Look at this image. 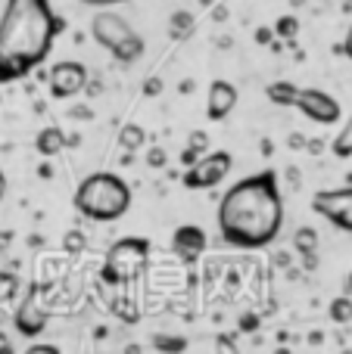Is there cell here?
<instances>
[{
  "label": "cell",
  "mask_w": 352,
  "mask_h": 354,
  "mask_svg": "<svg viewBox=\"0 0 352 354\" xmlns=\"http://www.w3.org/2000/svg\"><path fill=\"white\" fill-rule=\"evenodd\" d=\"M343 53H346L349 59H352V25L346 28V37H343Z\"/></svg>",
  "instance_id": "obj_33"
},
{
  "label": "cell",
  "mask_w": 352,
  "mask_h": 354,
  "mask_svg": "<svg viewBox=\"0 0 352 354\" xmlns=\"http://www.w3.org/2000/svg\"><path fill=\"white\" fill-rule=\"evenodd\" d=\"M62 28L66 22L50 0H6L0 12V84L41 68Z\"/></svg>",
  "instance_id": "obj_2"
},
{
  "label": "cell",
  "mask_w": 352,
  "mask_h": 354,
  "mask_svg": "<svg viewBox=\"0 0 352 354\" xmlns=\"http://www.w3.org/2000/svg\"><path fill=\"white\" fill-rule=\"evenodd\" d=\"M312 212L322 214L324 221H331L337 230L352 233V187L318 189L312 196Z\"/></svg>",
  "instance_id": "obj_8"
},
{
  "label": "cell",
  "mask_w": 352,
  "mask_h": 354,
  "mask_svg": "<svg viewBox=\"0 0 352 354\" xmlns=\"http://www.w3.org/2000/svg\"><path fill=\"white\" fill-rule=\"evenodd\" d=\"M293 109H299L309 122H315V124H337L343 118L340 100L331 97V93L322 91V87H303Z\"/></svg>",
  "instance_id": "obj_9"
},
{
  "label": "cell",
  "mask_w": 352,
  "mask_h": 354,
  "mask_svg": "<svg viewBox=\"0 0 352 354\" xmlns=\"http://www.w3.org/2000/svg\"><path fill=\"white\" fill-rule=\"evenodd\" d=\"M25 354H62L56 345H44V342H37V345H28L25 348Z\"/></svg>",
  "instance_id": "obj_30"
},
{
  "label": "cell",
  "mask_w": 352,
  "mask_h": 354,
  "mask_svg": "<svg viewBox=\"0 0 352 354\" xmlns=\"http://www.w3.org/2000/svg\"><path fill=\"white\" fill-rule=\"evenodd\" d=\"M215 224L222 243L234 249H268L284 227V196L278 187V174L259 171L231 183L218 202Z\"/></svg>",
  "instance_id": "obj_1"
},
{
  "label": "cell",
  "mask_w": 352,
  "mask_h": 354,
  "mask_svg": "<svg viewBox=\"0 0 352 354\" xmlns=\"http://www.w3.org/2000/svg\"><path fill=\"white\" fill-rule=\"evenodd\" d=\"M231 168H234V156L228 149H212V153L200 156L197 165H191L181 174V183L187 189H215L218 183H225Z\"/></svg>",
  "instance_id": "obj_6"
},
{
  "label": "cell",
  "mask_w": 352,
  "mask_h": 354,
  "mask_svg": "<svg viewBox=\"0 0 352 354\" xmlns=\"http://www.w3.org/2000/svg\"><path fill=\"white\" fill-rule=\"evenodd\" d=\"M215 354H240V348H237L234 336H228V333H218L215 336Z\"/></svg>",
  "instance_id": "obj_23"
},
{
  "label": "cell",
  "mask_w": 352,
  "mask_h": 354,
  "mask_svg": "<svg viewBox=\"0 0 352 354\" xmlns=\"http://www.w3.org/2000/svg\"><path fill=\"white\" fill-rule=\"evenodd\" d=\"M237 106V87L225 78H215L206 91V115L209 122H225Z\"/></svg>",
  "instance_id": "obj_12"
},
{
  "label": "cell",
  "mask_w": 352,
  "mask_h": 354,
  "mask_svg": "<svg viewBox=\"0 0 352 354\" xmlns=\"http://www.w3.org/2000/svg\"><path fill=\"white\" fill-rule=\"evenodd\" d=\"M293 245H297L299 258L306 261V268H315L318 264V230L315 227H299L297 233H293Z\"/></svg>",
  "instance_id": "obj_14"
},
{
  "label": "cell",
  "mask_w": 352,
  "mask_h": 354,
  "mask_svg": "<svg viewBox=\"0 0 352 354\" xmlns=\"http://www.w3.org/2000/svg\"><path fill=\"white\" fill-rule=\"evenodd\" d=\"M172 252L184 264H197L200 255L206 252V230L197 224H181L172 233Z\"/></svg>",
  "instance_id": "obj_11"
},
{
  "label": "cell",
  "mask_w": 352,
  "mask_h": 354,
  "mask_svg": "<svg viewBox=\"0 0 352 354\" xmlns=\"http://www.w3.org/2000/svg\"><path fill=\"white\" fill-rule=\"evenodd\" d=\"M274 354H290V348H278V351H274Z\"/></svg>",
  "instance_id": "obj_39"
},
{
  "label": "cell",
  "mask_w": 352,
  "mask_h": 354,
  "mask_svg": "<svg viewBox=\"0 0 352 354\" xmlns=\"http://www.w3.org/2000/svg\"><path fill=\"white\" fill-rule=\"evenodd\" d=\"M66 252H75V255H78V252H85V245H87V239H85V233H78V230H69L66 233Z\"/></svg>",
  "instance_id": "obj_24"
},
{
  "label": "cell",
  "mask_w": 352,
  "mask_h": 354,
  "mask_svg": "<svg viewBox=\"0 0 352 354\" xmlns=\"http://www.w3.org/2000/svg\"><path fill=\"white\" fill-rule=\"evenodd\" d=\"M91 37L112 56V59L125 62H137L143 56V37L134 31V25L125 16H118L116 10H97L91 19Z\"/></svg>",
  "instance_id": "obj_4"
},
{
  "label": "cell",
  "mask_w": 352,
  "mask_h": 354,
  "mask_svg": "<svg viewBox=\"0 0 352 354\" xmlns=\"http://www.w3.org/2000/svg\"><path fill=\"white\" fill-rule=\"evenodd\" d=\"M162 93V78H147L143 81V97H159Z\"/></svg>",
  "instance_id": "obj_29"
},
{
  "label": "cell",
  "mask_w": 352,
  "mask_h": 354,
  "mask_svg": "<svg viewBox=\"0 0 352 354\" xmlns=\"http://www.w3.org/2000/svg\"><path fill=\"white\" fill-rule=\"evenodd\" d=\"M328 314H331V320L334 324H349L352 320V295H337L334 301L328 305Z\"/></svg>",
  "instance_id": "obj_20"
},
{
  "label": "cell",
  "mask_w": 352,
  "mask_h": 354,
  "mask_svg": "<svg viewBox=\"0 0 352 354\" xmlns=\"http://www.w3.org/2000/svg\"><path fill=\"white\" fill-rule=\"evenodd\" d=\"M87 84H91V72H87L85 62L60 59V62H53V66H50L47 87H50V97H53V100L78 97L81 91H87Z\"/></svg>",
  "instance_id": "obj_7"
},
{
  "label": "cell",
  "mask_w": 352,
  "mask_h": 354,
  "mask_svg": "<svg viewBox=\"0 0 352 354\" xmlns=\"http://www.w3.org/2000/svg\"><path fill=\"white\" fill-rule=\"evenodd\" d=\"M303 87H297L293 81H274V84L265 87V97L272 100L274 106H284V109H290V106H297V97Z\"/></svg>",
  "instance_id": "obj_16"
},
{
  "label": "cell",
  "mask_w": 352,
  "mask_h": 354,
  "mask_svg": "<svg viewBox=\"0 0 352 354\" xmlns=\"http://www.w3.org/2000/svg\"><path fill=\"white\" fill-rule=\"evenodd\" d=\"M166 162H168L166 149H162V147H150V153H147V165L150 168H166Z\"/></svg>",
  "instance_id": "obj_25"
},
{
  "label": "cell",
  "mask_w": 352,
  "mask_h": 354,
  "mask_svg": "<svg viewBox=\"0 0 352 354\" xmlns=\"http://www.w3.org/2000/svg\"><path fill=\"white\" fill-rule=\"evenodd\" d=\"M200 156H203V153H197V149H193V147H187L184 153H181V165H184V168L197 165V162H200Z\"/></svg>",
  "instance_id": "obj_31"
},
{
  "label": "cell",
  "mask_w": 352,
  "mask_h": 354,
  "mask_svg": "<svg viewBox=\"0 0 352 354\" xmlns=\"http://www.w3.org/2000/svg\"><path fill=\"white\" fill-rule=\"evenodd\" d=\"M66 147H69V137L60 124H47V128H41L35 137V149H37V156H44V159L60 156Z\"/></svg>",
  "instance_id": "obj_13"
},
{
  "label": "cell",
  "mask_w": 352,
  "mask_h": 354,
  "mask_svg": "<svg viewBox=\"0 0 352 354\" xmlns=\"http://www.w3.org/2000/svg\"><path fill=\"white\" fill-rule=\"evenodd\" d=\"M259 314H240V320H237V326H240V333H256L259 330Z\"/></svg>",
  "instance_id": "obj_27"
},
{
  "label": "cell",
  "mask_w": 352,
  "mask_h": 354,
  "mask_svg": "<svg viewBox=\"0 0 352 354\" xmlns=\"http://www.w3.org/2000/svg\"><path fill=\"white\" fill-rule=\"evenodd\" d=\"M150 268V239L143 236H125L106 249L103 268H100V280L106 286H128V283L141 280Z\"/></svg>",
  "instance_id": "obj_5"
},
{
  "label": "cell",
  "mask_w": 352,
  "mask_h": 354,
  "mask_svg": "<svg viewBox=\"0 0 352 354\" xmlns=\"http://www.w3.org/2000/svg\"><path fill=\"white\" fill-rule=\"evenodd\" d=\"M150 348H153L156 354H184L187 339L175 336V333H156V336L150 339Z\"/></svg>",
  "instance_id": "obj_18"
},
{
  "label": "cell",
  "mask_w": 352,
  "mask_h": 354,
  "mask_svg": "<svg viewBox=\"0 0 352 354\" xmlns=\"http://www.w3.org/2000/svg\"><path fill=\"white\" fill-rule=\"evenodd\" d=\"M274 258H278V268H287V264H290V255H287V252H278Z\"/></svg>",
  "instance_id": "obj_35"
},
{
  "label": "cell",
  "mask_w": 352,
  "mask_h": 354,
  "mask_svg": "<svg viewBox=\"0 0 352 354\" xmlns=\"http://www.w3.org/2000/svg\"><path fill=\"white\" fill-rule=\"evenodd\" d=\"M256 41H259V44H272L274 41V28H259V31H256Z\"/></svg>",
  "instance_id": "obj_32"
},
{
  "label": "cell",
  "mask_w": 352,
  "mask_h": 354,
  "mask_svg": "<svg viewBox=\"0 0 352 354\" xmlns=\"http://www.w3.org/2000/svg\"><path fill=\"white\" fill-rule=\"evenodd\" d=\"M78 3L94 6V10H112V6H118V3H128V0H78Z\"/></svg>",
  "instance_id": "obj_28"
},
{
  "label": "cell",
  "mask_w": 352,
  "mask_h": 354,
  "mask_svg": "<svg viewBox=\"0 0 352 354\" xmlns=\"http://www.w3.org/2000/svg\"><path fill=\"white\" fill-rule=\"evenodd\" d=\"M118 147H122L125 153H137L141 147H147V131L134 122L122 124V131H118Z\"/></svg>",
  "instance_id": "obj_17"
},
{
  "label": "cell",
  "mask_w": 352,
  "mask_h": 354,
  "mask_svg": "<svg viewBox=\"0 0 352 354\" xmlns=\"http://www.w3.org/2000/svg\"><path fill=\"white\" fill-rule=\"evenodd\" d=\"M19 295V277L10 274V270H0V305L12 301Z\"/></svg>",
  "instance_id": "obj_21"
},
{
  "label": "cell",
  "mask_w": 352,
  "mask_h": 354,
  "mask_svg": "<svg viewBox=\"0 0 352 354\" xmlns=\"http://www.w3.org/2000/svg\"><path fill=\"white\" fill-rule=\"evenodd\" d=\"M197 31V16L191 10H175L168 16V37L172 41H187Z\"/></svg>",
  "instance_id": "obj_15"
},
{
  "label": "cell",
  "mask_w": 352,
  "mask_h": 354,
  "mask_svg": "<svg viewBox=\"0 0 352 354\" xmlns=\"http://www.w3.org/2000/svg\"><path fill=\"white\" fill-rule=\"evenodd\" d=\"M303 143H306V137H297V134L290 137V147H293V149H299V147H303Z\"/></svg>",
  "instance_id": "obj_36"
},
{
  "label": "cell",
  "mask_w": 352,
  "mask_h": 354,
  "mask_svg": "<svg viewBox=\"0 0 352 354\" xmlns=\"http://www.w3.org/2000/svg\"><path fill=\"white\" fill-rule=\"evenodd\" d=\"M3 196H6V174L0 171V202H3Z\"/></svg>",
  "instance_id": "obj_37"
},
{
  "label": "cell",
  "mask_w": 352,
  "mask_h": 354,
  "mask_svg": "<svg viewBox=\"0 0 352 354\" xmlns=\"http://www.w3.org/2000/svg\"><path fill=\"white\" fill-rule=\"evenodd\" d=\"M274 35L284 37V41L297 37V35H299V22H297V16H281L278 22H274Z\"/></svg>",
  "instance_id": "obj_22"
},
{
  "label": "cell",
  "mask_w": 352,
  "mask_h": 354,
  "mask_svg": "<svg viewBox=\"0 0 352 354\" xmlns=\"http://www.w3.org/2000/svg\"><path fill=\"white\" fill-rule=\"evenodd\" d=\"M0 354H16L10 345V339H6V333H0Z\"/></svg>",
  "instance_id": "obj_34"
},
{
  "label": "cell",
  "mask_w": 352,
  "mask_h": 354,
  "mask_svg": "<svg viewBox=\"0 0 352 354\" xmlns=\"http://www.w3.org/2000/svg\"><path fill=\"white\" fill-rule=\"evenodd\" d=\"M78 214L97 224H112L131 212V187L116 171H94L78 183L72 196Z\"/></svg>",
  "instance_id": "obj_3"
},
{
  "label": "cell",
  "mask_w": 352,
  "mask_h": 354,
  "mask_svg": "<svg viewBox=\"0 0 352 354\" xmlns=\"http://www.w3.org/2000/svg\"><path fill=\"white\" fill-rule=\"evenodd\" d=\"M346 286H349V292H352V274H349V280H346Z\"/></svg>",
  "instance_id": "obj_40"
},
{
  "label": "cell",
  "mask_w": 352,
  "mask_h": 354,
  "mask_svg": "<svg viewBox=\"0 0 352 354\" xmlns=\"http://www.w3.org/2000/svg\"><path fill=\"white\" fill-rule=\"evenodd\" d=\"M37 292H41V286L31 283L28 292H25V299L19 301L16 314H12V326H16V333L22 339H37L50 324V311L37 301Z\"/></svg>",
  "instance_id": "obj_10"
},
{
  "label": "cell",
  "mask_w": 352,
  "mask_h": 354,
  "mask_svg": "<svg viewBox=\"0 0 352 354\" xmlns=\"http://www.w3.org/2000/svg\"><path fill=\"white\" fill-rule=\"evenodd\" d=\"M331 153H334L337 159H352V112H349L346 122H343L340 134H337L334 143H331Z\"/></svg>",
  "instance_id": "obj_19"
},
{
  "label": "cell",
  "mask_w": 352,
  "mask_h": 354,
  "mask_svg": "<svg viewBox=\"0 0 352 354\" xmlns=\"http://www.w3.org/2000/svg\"><path fill=\"white\" fill-rule=\"evenodd\" d=\"M125 354H141V345H128V348H125Z\"/></svg>",
  "instance_id": "obj_38"
},
{
  "label": "cell",
  "mask_w": 352,
  "mask_h": 354,
  "mask_svg": "<svg viewBox=\"0 0 352 354\" xmlns=\"http://www.w3.org/2000/svg\"><path fill=\"white\" fill-rule=\"evenodd\" d=\"M187 147H193V149H197V153H209V137H206L203 134V131H193V134H191V140H187Z\"/></svg>",
  "instance_id": "obj_26"
}]
</instances>
